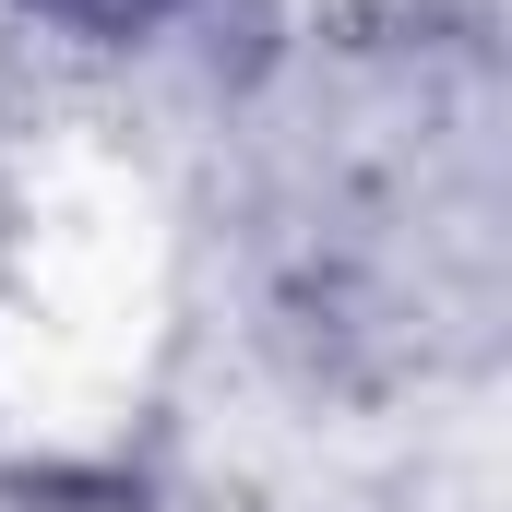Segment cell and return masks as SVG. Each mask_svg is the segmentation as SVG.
Here are the masks:
<instances>
[{
	"label": "cell",
	"mask_w": 512,
	"mask_h": 512,
	"mask_svg": "<svg viewBox=\"0 0 512 512\" xmlns=\"http://www.w3.org/2000/svg\"><path fill=\"white\" fill-rule=\"evenodd\" d=\"M60 12H143V0H60Z\"/></svg>",
	"instance_id": "cell-1"
}]
</instances>
